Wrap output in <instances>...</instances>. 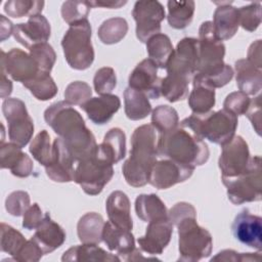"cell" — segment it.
Wrapping results in <instances>:
<instances>
[{
    "label": "cell",
    "mask_w": 262,
    "mask_h": 262,
    "mask_svg": "<svg viewBox=\"0 0 262 262\" xmlns=\"http://www.w3.org/2000/svg\"><path fill=\"white\" fill-rule=\"evenodd\" d=\"M12 91V83L7 79L6 74L1 72V97L5 98L10 95Z\"/></svg>",
    "instance_id": "94428289"
},
{
    "label": "cell",
    "mask_w": 262,
    "mask_h": 262,
    "mask_svg": "<svg viewBox=\"0 0 262 262\" xmlns=\"http://www.w3.org/2000/svg\"><path fill=\"white\" fill-rule=\"evenodd\" d=\"M2 112L8 123V136L10 142L25 147L32 139L34 123L26 104L18 98H6L2 103Z\"/></svg>",
    "instance_id": "30bf717a"
},
{
    "label": "cell",
    "mask_w": 262,
    "mask_h": 262,
    "mask_svg": "<svg viewBox=\"0 0 262 262\" xmlns=\"http://www.w3.org/2000/svg\"><path fill=\"white\" fill-rule=\"evenodd\" d=\"M235 80L239 91L247 95H255L262 88V72L248 59H238L234 63Z\"/></svg>",
    "instance_id": "4316f807"
},
{
    "label": "cell",
    "mask_w": 262,
    "mask_h": 262,
    "mask_svg": "<svg viewBox=\"0 0 262 262\" xmlns=\"http://www.w3.org/2000/svg\"><path fill=\"white\" fill-rule=\"evenodd\" d=\"M198 40L199 68L196 73L201 75H209L221 71L226 64L223 61L225 45L222 41L216 38L212 21L206 20L201 25Z\"/></svg>",
    "instance_id": "9c48e42d"
},
{
    "label": "cell",
    "mask_w": 262,
    "mask_h": 262,
    "mask_svg": "<svg viewBox=\"0 0 262 262\" xmlns=\"http://www.w3.org/2000/svg\"><path fill=\"white\" fill-rule=\"evenodd\" d=\"M179 261L195 262L211 255V233L196 222V216H187L177 223Z\"/></svg>",
    "instance_id": "5b68a950"
},
{
    "label": "cell",
    "mask_w": 262,
    "mask_h": 262,
    "mask_svg": "<svg viewBox=\"0 0 262 262\" xmlns=\"http://www.w3.org/2000/svg\"><path fill=\"white\" fill-rule=\"evenodd\" d=\"M124 103L125 114L132 121L142 120L151 112V104L148 97L131 87H127L124 91Z\"/></svg>",
    "instance_id": "1f68e13d"
},
{
    "label": "cell",
    "mask_w": 262,
    "mask_h": 262,
    "mask_svg": "<svg viewBox=\"0 0 262 262\" xmlns=\"http://www.w3.org/2000/svg\"><path fill=\"white\" fill-rule=\"evenodd\" d=\"M121 100L117 95L105 94L91 97L80 107L87 114L88 118L96 125H104L119 111Z\"/></svg>",
    "instance_id": "603a6c76"
},
{
    "label": "cell",
    "mask_w": 262,
    "mask_h": 262,
    "mask_svg": "<svg viewBox=\"0 0 262 262\" xmlns=\"http://www.w3.org/2000/svg\"><path fill=\"white\" fill-rule=\"evenodd\" d=\"M146 50L149 59H151L158 68L166 69L174 48L170 38L166 34L159 33L147 40Z\"/></svg>",
    "instance_id": "836d02e7"
},
{
    "label": "cell",
    "mask_w": 262,
    "mask_h": 262,
    "mask_svg": "<svg viewBox=\"0 0 262 262\" xmlns=\"http://www.w3.org/2000/svg\"><path fill=\"white\" fill-rule=\"evenodd\" d=\"M102 241L111 251H116L125 261L146 259L135 247V239L131 230L118 227L111 221L104 223Z\"/></svg>",
    "instance_id": "2e32d148"
},
{
    "label": "cell",
    "mask_w": 262,
    "mask_h": 262,
    "mask_svg": "<svg viewBox=\"0 0 262 262\" xmlns=\"http://www.w3.org/2000/svg\"><path fill=\"white\" fill-rule=\"evenodd\" d=\"M26 243L27 239L18 230L8 224H5L3 222L1 223L0 246L2 252L9 254L13 257V259H15Z\"/></svg>",
    "instance_id": "60d3db41"
},
{
    "label": "cell",
    "mask_w": 262,
    "mask_h": 262,
    "mask_svg": "<svg viewBox=\"0 0 262 262\" xmlns=\"http://www.w3.org/2000/svg\"><path fill=\"white\" fill-rule=\"evenodd\" d=\"M127 1H89L91 7H106V8H120L125 5Z\"/></svg>",
    "instance_id": "91938a15"
},
{
    "label": "cell",
    "mask_w": 262,
    "mask_h": 262,
    "mask_svg": "<svg viewBox=\"0 0 262 262\" xmlns=\"http://www.w3.org/2000/svg\"><path fill=\"white\" fill-rule=\"evenodd\" d=\"M173 233V224L169 219L148 223L146 232L137 239L140 249L149 255H160L169 245Z\"/></svg>",
    "instance_id": "44dd1931"
},
{
    "label": "cell",
    "mask_w": 262,
    "mask_h": 262,
    "mask_svg": "<svg viewBox=\"0 0 262 262\" xmlns=\"http://www.w3.org/2000/svg\"><path fill=\"white\" fill-rule=\"evenodd\" d=\"M62 261H92V262H113L120 261L117 255H113L102 248L94 244H83L75 246L67 250L62 257Z\"/></svg>",
    "instance_id": "f1b7e54d"
},
{
    "label": "cell",
    "mask_w": 262,
    "mask_h": 262,
    "mask_svg": "<svg viewBox=\"0 0 262 262\" xmlns=\"http://www.w3.org/2000/svg\"><path fill=\"white\" fill-rule=\"evenodd\" d=\"M199 68V40L191 37L181 39L173 50L167 66V74L185 77L189 80Z\"/></svg>",
    "instance_id": "7c38bea8"
},
{
    "label": "cell",
    "mask_w": 262,
    "mask_h": 262,
    "mask_svg": "<svg viewBox=\"0 0 262 262\" xmlns=\"http://www.w3.org/2000/svg\"><path fill=\"white\" fill-rule=\"evenodd\" d=\"M44 215L37 203L31 205L24 214L23 227L28 230L36 229L42 222Z\"/></svg>",
    "instance_id": "11a10c76"
},
{
    "label": "cell",
    "mask_w": 262,
    "mask_h": 262,
    "mask_svg": "<svg viewBox=\"0 0 262 262\" xmlns=\"http://www.w3.org/2000/svg\"><path fill=\"white\" fill-rule=\"evenodd\" d=\"M1 72L17 82H27L33 79L40 71L34 58L18 48L8 52L1 50Z\"/></svg>",
    "instance_id": "9a60e30c"
},
{
    "label": "cell",
    "mask_w": 262,
    "mask_h": 262,
    "mask_svg": "<svg viewBox=\"0 0 262 262\" xmlns=\"http://www.w3.org/2000/svg\"><path fill=\"white\" fill-rule=\"evenodd\" d=\"M135 212L144 222L168 219V210L164 202L156 194H139L135 200Z\"/></svg>",
    "instance_id": "83f0119b"
},
{
    "label": "cell",
    "mask_w": 262,
    "mask_h": 262,
    "mask_svg": "<svg viewBox=\"0 0 262 262\" xmlns=\"http://www.w3.org/2000/svg\"><path fill=\"white\" fill-rule=\"evenodd\" d=\"M44 1L37 0H9L4 4V11L8 16L19 18L24 16H33L41 14Z\"/></svg>",
    "instance_id": "ab89813d"
},
{
    "label": "cell",
    "mask_w": 262,
    "mask_h": 262,
    "mask_svg": "<svg viewBox=\"0 0 262 262\" xmlns=\"http://www.w3.org/2000/svg\"><path fill=\"white\" fill-rule=\"evenodd\" d=\"M29 50L30 55L36 61L39 71L50 74L56 60V54L52 46L48 43H41L34 45Z\"/></svg>",
    "instance_id": "7bdbcfd3"
},
{
    "label": "cell",
    "mask_w": 262,
    "mask_h": 262,
    "mask_svg": "<svg viewBox=\"0 0 262 262\" xmlns=\"http://www.w3.org/2000/svg\"><path fill=\"white\" fill-rule=\"evenodd\" d=\"M187 216H196V211L192 205L185 202L175 204L168 212V219L173 225H177L180 220Z\"/></svg>",
    "instance_id": "f5cc1de1"
},
{
    "label": "cell",
    "mask_w": 262,
    "mask_h": 262,
    "mask_svg": "<svg viewBox=\"0 0 262 262\" xmlns=\"http://www.w3.org/2000/svg\"><path fill=\"white\" fill-rule=\"evenodd\" d=\"M261 40H257L254 43L251 44L248 50V60L254 64L256 68L261 69L262 68V61H261Z\"/></svg>",
    "instance_id": "6f0895ef"
},
{
    "label": "cell",
    "mask_w": 262,
    "mask_h": 262,
    "mask_svg": "<svg viewBox=\"0 0 262 262\" xmlns=\"http://www.w3.org/2000/svg\"><path fill=\"white\" fill-rule=\"evenodd\" d=\"M29 150L33 158L44 167L50 163L52 158V144L50 135L46 130L40 131L35 136L30 144Z\"/></svg>",
    "instance_id": "b9f144b4"
},
{
    "label": "cell",
    "mask_w": 262,
    "mask_h": 262,
    "mask_svg": "<svg viewBox=\"0 0 262 262\" xmlns=\"http://www.w3.org/2000/svg\"><path fill=\"white\" fill-rule=\"evenodd\" d=\"M1 19V41H4L5 39L9 38L10 35L13 33V28L12 23L7 19L4 15H0Z\"/></svg>",
    "instance_id": "680465c9"
},
{
    "label": "cell",
    "mask_w": 262,
    "mask_h": 262,
    "mask_svg": "<svg viewBox=\"0 0 262 262\" xmlns=\"http://www.w3.org/2000/svg\"><path fill=\"white\" fill-rule=\"evenodd\" d=\"M128 32V24L123 17H112L104 20L98 28L97 35L103 44L119 43Z\"/></svg>",
    "instance_id": "74e56055"
},
{
    "label": "cell",
    "mask_w": 262,
    "mask_h": 262,
    "mask_svg": "<svg viewBox=\"0 0 262 262\" xmlns=\"http://www.w3.org/2000/svg\"><path fill=\"white\" fill-rule=\"evenodd\" d=\"M44 120L61 138L75 162L83 161L96 152L98 144L95 136L86 127L80 113L66 100L47 107Z\"/></svg>",
    "instance_id": "6da1fadb"
},
{
    "label": "cell",
    "mask_w": 262,
    "mask_h": 262,
    "mask_svg": "<svg viewBox=\"0 0 262 262\" xmlns=\"http://www.w3.org/2000/svg\"><path fill=\"white\" fill-rule=\"evenodd\" d=\"M180 126L191 130L202 139L223 145L233 138L237 128V117L224 108L210 111L203 115L192 114L185 118Z\"/></svg>",
    "instance_id": "277c9868"
},
{
    "label": "cell",
    "mask_w": 262,
    "mask_h": 262,
    "mask_svg": "<svg viewBox=\"0 0 262 262\" xmlns=\"http://www.w3.org/2000/svg\"><path fill=\"white\" fill-rule=\"evenodd\" d=\"M114 175L113 164L98 150L78 162L75 171V182L78 183L85 193L89 195L99 194Z\"/></svg>",
    "instance_id": "ba28073f"
},
{
    "label": "cell",
    "mask_w": 262,
    "mask_h": 262,
    "mask_svg": "<svg viewBox=\"0 0 262 262\" xmlns=\"http://www.w3.org/2000/svg\"><path fill=\"white\" fill-rule=\"evenodd\" d=\"M23 85L28 88L38 100L42 101L53 98L58 91L57 86L50 74L43 72H39L33 79L24 82Z\"/></svg>",
    "instance_id": "8d00e7d4"
},
{
    "label": "cell",
    "mask_w": 262,
    "mask_h": 262,
    "mask_svg": "<svg viewBox=\"0 0 262 262\" xmlns=\"http://www.w3.org/2000/svg\"><path fill=\"white\" fill-rule=\"evenodd\" d=\"M228 200L234 205L258 202L262 198L261 158L251 157L247 169L236 177L221 178Z\"/></svg>",
    "instance_id": "52a82bcc"
},
{
    "label": "cell",
    "mask_w": 262,
    "mask_h": 262,
    "mask_svg": "<svg viewBox=\"0 0 262 262\" xmlns=\"http://www.w3.org/2000/svg\"><path fill=\"white\" fill-rule=\"evenodd\" d=\"M220 4L213 15V30L218 40L231 39L238 30L239 17L238 9L231 6L230 2L219 3Z\"/></svg>",
    "instance_id": "d4e9b609"
},
{
    "label": "cell",
    "mask_w": 262,
    "mask_h": 262,
    "mask_svg": "<svg viewBox=\"0 0 262 262\" xmlns=\"http://www.w3.org/2000/svg\"><path fill=\"white\" fill-rule=\"evenodd\" d=\"M251 99L249 96L242 92V91H235L228 94L223 102V108L232 113L236 117L239 115H245L246 112L249 108Z\"/></svg>",
    "instance_id": "f907efd6"
},
{
    "label": "cell",
    "mask_w": 262,
    "mask_h": 262,
    "mask_svg": "<svg viewBox=\"0 0 262 262\" xmlns=\"http://www.w3.org/2000/svg\"><path fill=\"white\" fill-rule=\"evenodd\" d=\"M104 221L101 215L89 212L83 215L77 224V233L82 244L98 245L102 241Z\"/></svg>",
    "instance_id": "4dcf8cb0"
},
{
    "label": "cell",
    "mask_w": 262,
    "mask_h": 262,
    "mask_svg": "<svg viewBox=\"0 0 262 262\" xmlns=\"http://www.w3.org/2000/svg\"><path fill=\"white\" fill-rule=\"evenodd\" d=\"M93 86L95 92L100 95L111 94L117 86V77L114 69L103 67L97 70L93 78Z\"/></svg>",
    "instance_id": "7dc6e473"
},
{
    "label": "cell",
    "mask_w": 262,
    "mask_h": 262,
    "mask_svg": "<svg viewBox=\"0 0 262 262\" xmlns=\"http://www.w3.org/2000/svg\"><path fill=\"white\" fill-rule=\"evenodd\" d=\"M161 81L158 67L149 58L141 60L129 76V87L144 93L147 97L158 99L161 95Z\"/></svg>",
    "instance_id": "ac0fdd59"
},
{
    "label": "cell",
    "mask_w": 262,
    "mask_h": 262,
    "mask_svg": "<svg viewBox=\"0 0 262 262\" xmlns=\"http://www.w3.org/2000/svg\"><path fill=\"white\" fill-rule=\"evenodd\" d=\"M50 24L42 14L29 17L27 23L16 24L12 33L14 39L29 49L34 45L47 43L50 38Z\"/></svg>",
    "instance_id": "d6986e66"
},
{
    "label": "cell",
    "mask_w": 262,
    "mask_h": 262,
    "mask_svg": "<svg viewBox=\"0 0 262 262\" xmlns=\"http://www.w3.org/2000/svg\"><path fill=\"white\" fill-rule=\"evenodd\" d=\"M157 142V130L151 124L141 125L134 130L130 156L122 167L124 178L129 185L141 187L148 183L150 170L159 157Z\"/></svg>",
    "instance_id": "7a4b0ae2"
},
{
    "label": "cell",
    "mask_w": 262,
    "mask_h": 262,
    "mask_svg": "<svg viewBox=\"0 0 262 262\" xmlns=\"http://www.w3.org/2000/svg\"><path fill=\"white\" fill-rule=\"evenodd\" d=\"M250 150L246 140L234 135L233 138L222 145V151L218 160L221 178H233L242 174L250 163Z\"/></svg>",
    "instance_id": "4fadbf2b"
},
{
    "label": "cell",
    "mask_w": 262,
    "mask_h": 262,
    "mask_svg": "<svg viewBox=\"0 0 262 262\" xmlns=\"http://www.w3.org/2000/svg\"><path fill=\"white\" fill-rule=\"evenodd\" d=\"M245 115L251 121L257 134L260 135L261 134V95L260 94L251 100L249 108Z\"/></svg>",
    "instance_id": "9f6ffc18"
},
{
    "label": "cell",
    "mask_w": 262,
    "mask_h": 262,
    "mask_svg": "<svg viewBox=\"0 0 262 262\" xmlns=\"http://www.w3.org/2000/svg\"><path fill=\"white\" fill-rule=\"evenodd\" d=\"M233 74L232 68L226 63L221 71L213 74L201 75L196 73L192 78V83H202L214 89L221 88L231 81Z\"/></svg>",
    "instance_id": "f6af8a7d"
},
{
    "label": "cell",
    "mask_w": 262,
    "mask_h": 262,
    "mask_svg": "<svg viewBox=\"0 0 262 262\" xmlns=\"http://www.w3.org/2000/svg\"><path fill=\"white\" fill-rule=\"evenodd\" d=\"M100 154L113 165L120 162L126 156V135L120 128L110 129L98 144Z\"/></svg>",
    "instance_id": "f546056e"
},
{
    "label": "cell",
    "mask_w": 262,
    "mask_h": 262,
    "mask_svg": "<svg viewBox=\"0 0 262 262\" xmlns=\"http://www.w3.org/2000/svg\"><path fill=\"white\" fill-rule=\"evenodd\" d=\"M168 6V24L176 30L185 29L190 25L193 18L195 3L192 0L188 1H174L170 0Z\"/></svg>",
    "instance_id": "d6a6232c"
},
{
    "label": "cell",
    "mask_w": 262,
    "mask_h": 262,
    "mask_svg": "<svg viewBox=\"0 0 262 262\" xmlns=\"http://www.w3.org/2000/svg\"><path fill=\"white\" fill-rule=\"evenodd\" d=\"M179 118L177 111L166 104L157 106L151 114V125L159 134L167 133L178 127Z\"/></svg>",
    "instance_id": "f35d334b"
},
{
    "label": "cell",
    "mask_w": 262,
    "mask_h": 262,
    "mask_svg": "<svg viewBox=\"0 0 262 262\" xmlns=\"http://www.w3.org/2000/svg\"><path fill=\"white\" fill-rule=\"evenodd\" d=\"M91 87L83 81H74L64 90L66 101L72 105H82L91 98Z\"/></svg>",
    "instance_id": "c3c4849f"
},
{
    "label": "cell",
    "mask_w": 262,
    "mask_h": 262,
    "mask_svg": "<svg viewBox=\"0 0 262 262\" xmlns=\"http://www.w3.org/2000/svg\"><path fill=\"white\" fill-rule=\"evenodd\" d=\"M61 46L72 69L83 71L90 68L94 60L90 23L85 19L71 25L61 40Z\"/></svg>",
    "instance_id": "8992f818"
},
{
    "label": "cell",
    "mask_w": 262,
    "mask_h": 262,
    "mask_svg": "<svg viewBox=\"0 0 262 262\" xmlns=\"http://www.w3.org/2000/svg\"><path fill=\"white\" fill-rule=\"evenodd\" d=\"M132 16L136 21V37L142 42L161 31V23L166 17L164 6L155 0L137 1L132 10Z\"/></svg>",
    "instance_id": "8fae6325"
},
{
    "label": "cell",
    "mask_w": 262,
    "mask_h": 262,
    "mask_svg": "<svg viewBox=\"0 0 262 262\" xmlns=\"http://www.w3.org/2000/svg\"><path fill=\"white\" fill-rule=\"evenodd\" d=\"M75 160L69 152L61 138H55L52 143V158L45 166L47 176L55 182H71L75 180Z\"/></svg>",
    "instance_id": "ffe728a7"
},
{
    "label": "cell",
    "mask_w": 262,
    "mask_h": 262,
    "mask_svg": "<svg viewBox=\"0 0 262 262\" xmlns=\"http://www.w3.org/2000/svg\"><path fill=\"white\" fill-rule=\"evenodd\" d=\"M30 206V195L23 190L11 192L5 200V209L12 216L24 215Z\"/></svg>",
    "instance_id": "681fc988"
},
{
    "label": "cell",
    "mask_w": 262,
    "mask_h": 262,
    "mask_svg": "<svg viewBox=\"0 0 262 262\" xmlns=\"http://www.w3.org/2000/svg\"><path fill=\"white\" fill-rule=\"evenodd\" d=\"M91 6L89 1H66L61 6V16L70 26L87 19Z\"/></svg>",
    "instance_id": "ee69618b"
},
{
    "label": "cell",
    "mask_w": 262,
    "mask_h": 262,
    "mask_svg": "<svg viewBox=\"0 0 262 262\" xmlns=\"http://www.w3.org/2000/svg\"><path fill=\"white\" fill-rule=\"evenodd\" d=\"M193 89L188 96V105L192 114L209 113L215 105V90L202 83H192Z\"/></svg>",
    "instance_id": "e575fe53"
},
{
    "label": "cell",
    "mask_w": 262,
    "mask_h": 262,
    "mask_svg": "<svg viewBox=\"0 0 262 262\" xmlns=\"http://www.w3.org/2000/svg\"><path fill=\"white\" fill-rule=\"evenodd\" d=\"M239 26L248 32H254L261 24V3L254 2L238 8Z\"/></svg>",
    "instance_id": "bcb514c9"
},
{
    "label": "cell",
    "mask_w": 262,
    "mask_h": 262,
    "mask_svg": "<svg viewBox=\"0 0 262 262\" xmlns=\"http://www.w3.org/2000/svg\"><path fill=\"white\" fill-rule=\"evenodd\" d=\"M44 255L43 251L39 247V245L31 237L27 241L18 255L14 260L16 261H25V262H36L39 261Z\"/></svg>",
    "instance_id": "816d5d0a"
},
{
    "label": "cell",
    "mask_w": 262,
    "mask_h": 262,
    "mask_svg": "<svg viewBox=\"0 0 262 262\" xmlns=\"http://www.w3.org/2000/svg\"><path fill=\"white\" fill-rule=\"evenodd\" d=\"M32 238L39 245L45 255L62 246L67 235L62 227L51 219L49 213H45L41 224L36 228Z\"/></svg>",
    "instance_id": "cb8c5ba5"
},
{
    "label": "cell",
    "mask_w": 262,
    "mask_h": 262,
    "mask_svg": "<svg viewBox=\"0 0 262 262\" xmlns=\"http://www.w3.org/2000/svg\"><path fill=\"white\" fill-rule=\"evenodd\" d=\"M105 209L110 221L118 227L132 230L133 221L130 211V201L121 190L113 191L106 199Z\"/></svg>",
    "instance_id": "484cf974"
},
{
    "label": "cell",
    "mask_w": 262,
    "mask_h": 262,
    "mask_svg": "<svg viewBox=\"0 0 262 262\" xmlns=\"http://www.w3.org/2000/svg\"><path fill=\"white\" fill-rule=\"evenodd\" d=\"M157 148L159 156L191 168L204 165L210 156L207 143L182 126L159 134Z\"/></svg>",
    "instance_id": "3957f363"
},
{
    "label": "cell",
    "mask_w": 262,
    "mask_h": 262,
    "mask_svg": "<svg viewBox=\"0 0 262 262\" xmlns=\"http://www.w3.org/2000/svg\"><path fill=\"white\" fill-rule=\"evenodd\" d=\"M21 148L12 142L1 143L0 164L2 169H9L12 175L26 178L32 174L34 165L32 159Z\"/></svg>",
    "instance_id": "7402d4cb"
},
{
    "label": "cell",
    "mask_w": 262,
    "mask_h": 262,
    "mask_svg": "<svg viewBox=\"0 0 262 262\" xmlns=\"http://www.w3.org/2000/svg\"><path fill=\"white\" fill-rule=\"evenodd\" d=\"M194 168L182 165L171 159L157 161L148 177V183L158 189H167L188 179Z\"/></svg>",
    "instance_id": "5bb4252c"
},
{
    "label": "cell",
    "mask_w": 262,
    "mask_h": 262,
    "mask_svg": "<svg viewBox=\"0 0 262 262\" xmlns=\"http://www.w3.org/2000/svg\"><path fill=\"white\" fill-rule=\"evenodd\" d=\"M233 236L242 244L262 250V218L245 209L238 213L231 225Z\"/></svg>",
    "instance_id": "e0dca14e"
},
{
    "label": "cell",
    "mask_w": 262,
    "mask_h": 262,
    "mask_svg": "<svg viewBox=\"0 0 262 262\" xmlns=\"http://www.w3.org/2000/svg\"><path fill=\"white\" fill-rule=\"evenodd\" d=\"M190 80L173 74H167L161 81V95L170 102L184 99L188 95V85Z\"/></svg>",
    "instance_id": "d590c367"
},
{
    "label": "cell",
    "mask_w": 262,
    "mask_h": 262,
    "mask_svg": "<svg viewBox=\"0 0 262 262\" xmlns=\"http://www.w3.org/2000/svg\"><path fill=\"white\" fill-rule=\"evenodd\" d=\"M260 254L237 253L233 250H223L219 252L211 261H259Z\"/></svg>",
    "instance_id": "db71d44e"
}]
</instances>
